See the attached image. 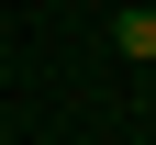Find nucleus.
I'll return each mask as SVG.
<instances>
[{
	"mask_svg": "<svg viewBox=\"0 0 156 145\" xmlns=\"http://www.w3.org/2000/svg\"><path fill=\"white\" fill-rule=\"evenodd\" d=\"M112 45H123L134 67H156V11H112Z\"/></svg>",
	"mask_w": 156,
	"mask_h": 145,
	"instance_id": "obj_1",
	"label": "nucleus"
},
{
	"mask_svg": "<svg viewBox=\"0 0 156 145\" xmlns=\"http://www.w3.org/2000/svg\"><path fill=\"white\" fill-rule=\"evenodd\" d=\"M145 78H156V67H145Z\"/></svg>",
	"mask_w": 156,
	"mask_h": 145,
	"instance_id": "obj_2",
	"label": "nucleus"
}]
</instances>
